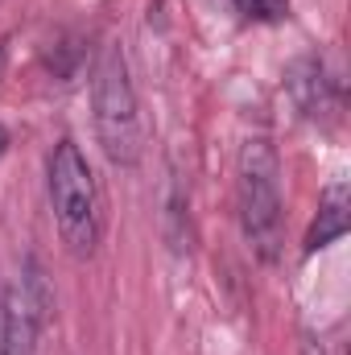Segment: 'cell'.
Returning a JSON list of instances; mask_svg holds the SVG:
<instances>
[{
  "label": "cell",
  "instance_id": "7",
  "mask_svg": "<svg viewBox=\"0 0 351 355\" xmlns=\"http://www.w3.org/2000/svg\"><path fill=\"white\" fill-rule=\"evenodd\" d=\"M236 8L244 17H252V21H281L289 0H236Z\"/></svg>",
  "mask_w": 351,
  "mask_h": 355
},
{
  "label": "cell",
  "instance_id": "8",
  "mask_svg": "<svg viewBox=\"0 0 351 355\" xmlns=\"http://www.w3.org/2000/svg\"><path fill=\"white\" fill-rule=\"evenodd\" d=\"M4 149H8V128L0 124V157H4Z\"/></svg>",
  "mask_w": 351,
  "mask_h": 355
},
{
  "label": "cell",
  "instance_id": "9",
  "mask_svg": "<svg viewBox=\"0 0 351 355\" xmlns=\"http://www.w3.org/2000/svg\"><path fill=\"white\" fill-rule=\"evenodd\" d=\"M0 75H4V42H0Z\"/></svg>",
  "mask_w": 351,
  "mask_h": 355
},
{
  "label": "cell",
  "instance_id": "4",
  "mask_svg": "<svg viewBox=\"0 0 351 355\" xmlns=\"http://www.w3.org/2000/svg\"><path fill=\"white\" fill-rule=\"evenodd\" d=\"M46 314H50V289L37 261H29L21 281L0 293V355H37Z\"/></svg>",
  "mask_w": 351,
  "mask_h": 355
},
{
  "label": "cell",
  "instance_id": "3",
  "mask_svg": "<svg viewBox=\"0 0 351 355\" xmlns=\"http://www.w3.org/2000/svg\"><path fill=\"white\" fill-rule=\"evenodd\" d=\"M236 207H240V227H244L248 244L264 261H273L277 244H281V166H277V149L268 141H248L240 149Z\"/></svg>",
  "mask_w": 351,
  "mask_h": 355
},
{
  "label": "cell",
  "instance_id": "2",
  "mask_svg": "<svg viewBox=\"0 0 351 355\" xmlns=\"http://www.w3.org/2000/svg\"><path fill=\"white\" fill-rule=\"evenodd\" d=\"M91 120H95V137H99L108 162H116V166L141 162V149H145L141 107H137V91H132L120 46H103V54L91 71Z\"/></svg>",
  "mask_w": 351,
  "mask_h": 355
},
{
  "label": "cell",
  "instance_id": "5",
  "mask_svg": "<svg viewBox=\"0 0 351 355\" xmlns=\"http://www.w3.org/2000/svg\"><path fill=\"white\" fill-rule=\"evenodd\" d=\"M348 227H351V190H348V182H331L323 190V202H318V215H314V223L306 232L302 252L314 257V252L331 248L335 240L348 236Z\"/></svg>",
  "mask_w": 351,
  "mask_h": 355
},
{
  "label": "cell",
  "instance_id": "1",
  "mask_svg": "<svg viewBox=\"0 0 351 355\" xmlns=\"http://www.w3.org/2000/svg\"><path fill=\"white\" fill-rule=\"evenodd\" d=\"M46 190H50V211H54V223H58L67 252L91 257L99 236H103V198H99V182H95L91 162L71 137H62L50 149Z\"/></svg>",
  "mask_w": 351,
  "mask_h": 355
},
{
  "label": "cell",
  "instance_id": "6",
  "mask_svg": "<svg viewBox=\"0 0 351 355\" xmlns=\"http://www.w3.org/2000/svg\"><path fill=\"white\" fill-rule=\"evenodd\" d=\"M289 91H293V103L310 116V120H318V116H327L339 99H335V79H327V67L318 62V58H302L293 71H289Z\"/></svg>",
  "mask_w": 351,
  "mask_h": 355
}]
</instances>
